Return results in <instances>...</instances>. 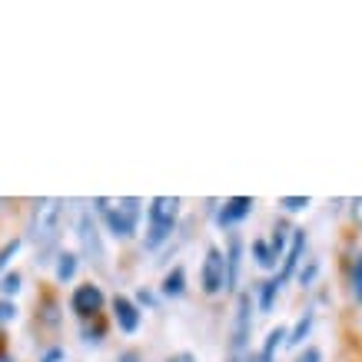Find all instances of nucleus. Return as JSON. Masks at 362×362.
I'll use <instances>...</instances> for the list:
<instances>
[{"instance_id": "f257e3e1", "label": "nucleus", "mask_w": 362, "mask_h": 362, "mask_svg": "<svg viewBox=\"0 0 362 362\" xmlns=\"http://www.w3.org/2000/svg\"><path fill=\"white\" fill-rule=\"evenodd\" d=\"M140 199L136 197H123V199H97V213L103 216V223L110 226V233L117 240H130L136 233V223H140Z\"/></svg>"}, {"instance_id": "f03ea898", "label": "nucleus", "mask_w": 362, "mask_h": 362, "mask_svg": "<svg viewBox=\"0 0 362 362\" xmlns=\"http://www.w3.org/2000/svg\"><path fill=\"white\" fill-rule=\"evenodd\" d=\"M176 216H180V199L176 197H156L150 199V209H146V250H160L170 233L176 226Z\"/></svg>"}, {"instance_id": "7ed1b4c3", "label": "nucleus", "mask_w": 362, "mask_h": 362, "mask_svg": "<svg viewBox=\"0 0 362 362\" xmlns=\"http://www.w3.org/2000/svg\"><path fill=\"white\" fill-rule=\"evenodd\" d=\"M60 223H64V199H37L30 213V240H37L44 250H50L57 236H60Z\"/></svg>"}, {"instance_id": "20e7f679", "label": "nucleus", "mask_w": 362, "mask_h": 362, "mask_svg": "<svg viewBox=\"0 0 362 362\" xmlns=\"http://www.w3.org/2000/svg\"><path fill=\"white\" fill-rule=\"evenodd\" d=\"M77 240H80V250H83V256H87L90 263L103 266L107 252H103L100 226H97V220H93V213H90V209H80V216H77Z\"/></svg>"}, {"instance_id": "39448f33", "label": "nucleus", "mask_w": 362, "mask_h": 362, "mask_svg": "<svg viewBox=\"0 0 362 362\" xmlns=\"http://www.w3.org/2000/svg\"><path fill=\"white\" fill-rule=\"evenodd\" d=\"M203 289H206L209 296H216L223 286H226V256H223V250H216V246H209L206 250V259H203Z\"/></svg>"}, {"instance_id": "423d86ee", "label": "nucleus", "mask_w": 362, "mask_h": 362, "mask_svg": "<svg viewBox=\"0 0 362 362\" xmlns=\"http://www.w3.org/2000/svg\"><path fill=\"white\" fill-rule=\"evenodd\" d=\"M250 332H252V296L243 293L240 303H236V322H233V356H243V352H246Z\"/></svg>"}, {"instance_id": "0eeeda50", "label": "nucleus", "mask_w": 362, "mask_h": 362, "mask_svg": "<svg viewBox=\"0 0 362 362\" xmlns=\"http://www.w3.org/2000/svg\"><path fill=\"white\" fill-rule=\"evenodd\" d=\"M100 306H103V293H100V286H93V283L77 286V289H74V296H70V309H74L80 319L97 316Z\"/></svg>"}, {"instance_id": "6e6552de", "label": "nucleus", "mask_w": 362, "mask_h": 362, "mask_svg": "<svg viewBox=\"0 0 362 362\" xmlns=\"http://www.w3.org/2000/svg\"><path fill=\"white\" fill-rule=\"evenodd\" d=\"M113 319H117L120 332H136L140 329V309H136V303L127 299V296L113 299Z\"/></svg>"}, {"instance_id": "1a4fd4ad", "label": "nucleus", "mask_w": 362, "mask_h": 362, "mask_svg": "<svg viewBox=\"0 0 362 362\" xmlns=\"http://www.w3.org/2000/svg\"><path fill=\"white\" fill-rule=\"evenodd\" d=\"M303 252H306V230H293V246H289V252H286V263H283V273L276 276L279 283H286L289 276L296 273L299 259H303Z\"/></svg>"}, {"instance_id": "9d476101", "label": "nucleus", "mask_w": 362, "mask_h": 362, "mask_svg": "<svg viewBox=\"0 0 362 362\" xmlns=\"http://www.w3.org/2000/svg\"><path fill=\"white\" fill-rule=\"evenodd\" d=\"M250 209H252V199L250 197H233V199H226L223 203V209H220V226H233V223H240L243 216H250Z\"/></svg>"}, {"instance_id": "9b49d317", "label": "nucleus", "mask_w": 362, "mask_h": 362, "mask_svg": "<svg viewBox=\"0 0 362 362\" xmlns=\"http://www.w3.org/2000/svg\"><path fill=\"white\" fill-rule=\"evenodd\" d=\"M240 263H243V240L240 233H230V246H226V289H233L236 279H240Z\"/></svg>"}, {"instance_id": "f8f14e48", "label": "nucleus", "mask_w": 362, "mask_h": 362, "mask_svg": "<svg viewBox=\"0 0 362 362\" xmlns=\"http://www.w3.org/2000/svg\"><path fill=\"white\" fill-rule=\"evenodd\" d=\"M183 289H187V273H183V266H176L170 269L163 279V293L166 296H183Z\"/></svg>"}, {"instance_id": "ddd939ff", "label": "nucleus", "mask_w": 362, "mask_h": 362, "mask_svg": "<svg viewBox=\"0 0 362 362\" xmlns=\"http://www.w3.org/2000/svg\"><path fill=\"white\" fill-rule=\"evenodd\" d=\"M309 329H313V313H306V316H299V322L289 329V336H286V346H303L309 336Z\"/></svg>"}, {"instance_id": "4468645a", "label": "nucleus", "mask_w": 362, "mask_h": 362, "mask_svg": "<svg viewBox=\"0 0 362 362\" xmlns=\"http://www.w3.org/2000/svg\"><path fill=\"white\" fill-rule=\"evenodd\" d=\"M74 276H77V256H74V252H60V256H57V279H60V283H70Z\"/></svg>"}, {"instance_id": "2eb2a0df", "label": "nucleus", "mask_w": 362, "mask_h": 362, "mask_svg": "<svg viewBox=\"0 0 362 362\" xmlns=\"http://www.w3.org/2000/svg\"><path fill=\"white\" fill-rule=\"evenodd\" d=\"M286 336H289V332H286L283 326H279V329H273V332H269V339H266L263 352H259V362H273L276 349H279V346H283V342H286Z\"/></svg>"}, {"instance_id": "dca6fc26", "label": "nucleus", "mask_w": 362, "mask_h": 362, "mask_svg": "<svg viewBox=\"0 0 362 362\" xmlns=\"http://www.w3.org/2000/svg\"><path fill=\"white\" fill-rule=\"evenodd\" d=\"M279 289H283V283H279V279H266L263 283V289H259V309H263V313H269V309H273V303H276V293H279Z\"/></svg>"}, {"instance_id": "f3484780", "label": "nucleus", "mask_w": 362, "mask_h": 362, "mask_svg": "<svg viewBox=\"0 0 362 362\" xmlns=\"http://www.w3.org/2000/svg\"><path fill=\"white\" fill-rule=\"evenodd\" d=\"M252 256H256V263L263 266V269H273V266H276L273 246H269L266 240H256V243H252Z\"/></svg>"}, {"instance_id": "a211bd4d", "label": "nucleus", "mask_w": 362, "mask_h": 362, "mask_svg": "<svg viewBox=\"0 0 362 362\" xmlns=\"http://www.w3.org/2000/svg\"><path fill=\"white\" fill-rule=\"evenodd\" d=\"M352 296L362 303V252L356 256V263H352Z\"/></svg>"}, {"instance_id": "6ab92c4d", "label": "nucleus", "mask_w": 362, "mask_h": 362, "mask_svg": "<svg viewBox=\"0 0 362 362\" xmlns=\"http://www.w3.org/2000/svg\"><path fill=\"white\" fill-rule=\"evenodd\" d=\"M17 289H21V273H7L0 279V293L4 296H17Z\"/></svg>"}, {"instance_id": "aec40b11", "label": "nucleus", "mask_w": 362, "mask_h": 362, "mask_svg": "<svg viewBox=\"0 0 362 362\" xmlns=\"http://www.w3.org/2000/svg\"><path fill=\"white\" fill-rule=\"evenodd\" d=\"M279 206L289 209V213H299V209L309 206V197H283V199H279Z\"/></svg>"}, {"instance_id": "412c9836", "label": "nucleus", "mask_w": 362, "mask_h": 362, "mask_svg": "<svg viewBox=\"0 0 362 362\" xmlns=\"http://www.w3.org/2000/svg\"><path fill=\"white\" fill-rule=\"evenodd\" d=\"M17 250H21V240H7V243H4V250H0V269L11 263V256H17Z\"/></svg>"}, {"instance_id": "4be33fe9", "label": "nucleus", "mask_w": 362, "mask_h": 362, "mask_svg": "<svg viewBox=\"0 0 362 362\" xmlns=\"http://www.w3.org/2000/svg\"><path fill=\"white\" fill-rule=\"evenodd\" d=\"M269 246H273V256L279 259V256H283V246H286V226H276L273 243H269Z\"/></svg>"}, {"instance_id": "5701e85b", "label": "nucleus", "mask_w": 362, "mask_h": 362, "mask_svg": "<svg viewBox=\"0 0 362 362\" xmlns=\"http://www.w3.org/2000/svg\"><path fill=\"white\" fill-rule=\"evenodd\" d=\"M17 316V306H13L11 299H0V322H11Z\"/></svg>"}, {"instance_id": "b1692460", "label": "nucleus", "mask_w": 362, "mask_h": 362, "mask_svg": "<svg viewBox=\"0 0 362 362\" xmlns=\"http://www.w3.org/2000/svg\"><path fill=\"white\" fill-rule=\"evenodd\" d=\"M296 362H322V352L316 349V346H309L306 352H299V359Z\"/></svg>"}, {"instance_id": "393cba45", "label": "nucleus", "mask_w": 362, "mask_h": 362, "mask_svg": "<svg viewBox=\"0 0 362 362\" xmlns=\"http://www.w3.org/2000/svg\"><path fill=\"white\" fill-rule=\"evenodd\" d=\"M352 213H356V223H359V226H362V197L356 199V203H352Z\"/></svg>"}, {"instance_id": "a878e982", "label": "nucleus", "mask_w": 362, "mask_h": 362, "mask_svg": "<svg viewBox=\"0 0 362 362\" xmlns=\"http://www.w3.org/2000/svg\"><path fill=\"white\" fill-rule=\"evenodd\" d=\"M117 362H140V356H136V352H123Z\"/></svg>"}, {"instance_id": "bb28decb", "label": "nucleus", "mask_w": 362, "mask_h": 362, "mask_svg": "<svg viewBox=\"0 0 362 362\" xmlns=\"http://www.w3.org/2000/svg\"><path fill=\"white\" fill-rule=\"evenodd\" d=\"M170 362H197V359H193L189 352H180V356H173V359H170Z\"/></svg>"}, {"instance_id": "cd10ccee", "label": "nucleus", "mask_w": 362, "mask_h": 362, "mask_svg": "<svg viewBox=\"0 0 362 362\" xmlns=\"http://www.w3.org/2000/svg\"><path fill=\"white\" fill-rule=\"evenodd\" d=\"M0 362H11V356H7V352H0Z\"/></svg>"}]
</instances>
